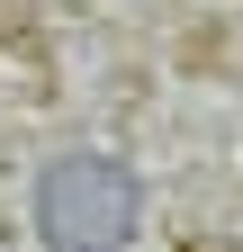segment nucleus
<instances>
[{
  "mask_svg": "<svg viewBox=\"0 0 243 252\" xmlns=\"http://www.w3.org/2000/svg\"><path fill=\"white\" fill-rule=\"evenodd\" d=\"M144 225V180L117 153H63L36 180V234L54 252H126V234Z\"/></svg>",
  "mask_w": 243,
  "mask_h": 252,
  "instance_id": "1",
  "label": "nucleus"
}]
</instances>
